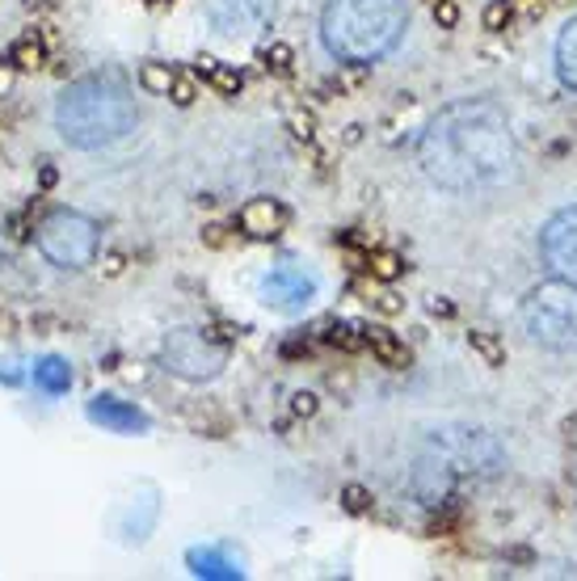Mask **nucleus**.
Here are the masks:
<instances>
[{"instance_id": "obj_22", "label": "nucleus", "mask_w": 577, "mask_h": 581, "mask_svg": "<svg viewBox=\"0 0 577 581\" xmlns=\"http://www.w3.org/2000/svg\"><path fill=\"white\" fill-rule=\"evenodd\" d=\"M325 342L346 350V354H354V350H363V329H354V325H329Z\"/></svg>"}, {"instance_id": "obj_25", "label": "nucleus", "mask_w": 577, "mask_h": 581, "mask_svg": "<svg viewBox=\"0 0 577 581\" xmlns=\"http://www.w3.org/2000/svg\"><path fill=\"white\" fill-rule=\"evenodd\" d=\"M170 98L177 105H190L195 98H199V85H195V76H173V89Z\"/></svg>"}, {"instance_id": "obj_15", "label": "nucleus", "mask_w": 577, "mask_h": 581, "mask_svg": "<svg viewBox=\"0 0 577 581\" xmlns=\"http://www.w3.org/2000/svg\"><path fill=\"white\" fill-rule=\"evenodd\" d=\"M199 76H203V80L211 85V89H215V93H219V98H237L240 85H244L237 68H228V64H219V60H206V55L199 60Z\"/></svg>"}, {"instance_id": "obj_30", "label": "nucleus", "mask_w": 577, "mask_h": 581, "mask_svg": "<svg viewBox=\"0 0 577 581\" xmlns=\"http://www.w3.org/2000/svg\"><path fill=\"white\" fill-rule=\"evenodd\" d=\"M102 270L110 274V278H118V274L127 270V257H123V253H102Z\"/></svg>"}, {"instance_id": "obj_20", "label": "nucleus", "mask_w": 577, "mask_h": 581, "mask_svg": "<svg viewBox=\"0 0 577 581\" xmlns=\"http://www.w3.org/2000/svg\"><path fill=\"white\" fill-rule=\"evenodd\" d=\"M173 76H177V72H173L170 64H143V68H139V85H143L148 93H161V98H170Z\"/></svg>"}, {"instance_id": "obj_17", "label": "nucleus", "mask_w": 577, "mask_h": 581, "mask_svg": "<svg viewBox=\"0 0 577 581\" xmlns=\"http://www.w3.org/2000/svg\"><path fill=\"white\" fill-rule=\"evenodd\" d=\"M556 72H561V80L577 93V17L556 38Z\"/></svg>"}, {"instance_id": "obj_21", "label": "nucleus", "mask_w": 577, "mask_h": 581, "mask_svg": "<svg viewBox=\"0 0 577 581\" xmlns=\"http://www.w3.org/2000/svg\"><path fill=\"white\" fill-rule=\"evenodd\" d=\"M468 345H473V350L480 354V358H485V363H489V367H502V363H506V350H502V342H498L493 333H485V329H473V333H468Z\"/></svg>"}, {"instance_id": "obj_4", "label": "nucleus", "mask_w": 577, "mask_h": 581, "mask_svg": "<svg viewBox=\"0 0 577 581\" xmlns=\"http://www.w3.org/2000/svg\"><path fill=\"white\" fill-rule=\"evenodd\" d=\"M523 329L531 342L556 354H577V287L574 282H543L523 304Z\"/></svg>"}, {"instance_id": "obj_32", "label": "nucleus", "mask_w": 577, "mask_h": 581, "mask_svg": "<svg viewBox=\"0 0 577 581\" xmlns=\"http://www.w3.org/2000/svg\"><path fill=\"white\" fill-rule=\"evenodd\" d=\"M203 240L211 244V249H219V244H224V228H219V224H211V228L203 232Z\"/></svg>"}, {"instance_id": "obj_19", "label": "nucleus", "mask_w": 577, "mask_h": 581, "mask_svg": "<svg viewBox=\"0 0 577 581\" xmlns=\"http://www.w3.org/2000/svg\"><path fill=\"white\" fill-rule=\"evenodd\" d=\"M13 64L22 72L47 68V47H42V38H22V42L13 47Z\"/></svg>"}, {"instance_id": "obj_2", "label": "nucleus", "mask_w": 577, "mask_h": 581, "mask_svg": "<svg viewBox=\"0 0 577 581\" xmlns=\"http://www.w3.org/2000/svg\"><path fill=\"white\" fill-rule=\"evenodd\" d=\"M136 102L114 76L72 80L55 102V131L80 152H98V148L127 139L136 131Z\"/></svg>"}, {"instance_id": "obj_31", "label": "nucleus", "mask_w": 577, "mask_h": 581, "mask_svg": "<svg viewBox=\"0 0 577 581\" xmlns=\"http://www.w3.org/2000/svg\"><path fill=\"white\" fill-rule=\"evenodd\" d=\"M291 127H296V136L300 139H308L312 136V114H296V118H291Z\"/></svg>"}, {"instance_id": "obj_3", "label": "nucleus", "mask_w": 577, "mask_h": 581, "mask_svg": "<svg viewBox=\"0 0 577 581\" xmlns=\"http://www.w3.org/2000/svg\"><path fill=\"white\" fill-rule=\"evenodd\" d=\"M405 26V0H329L321 13V38L341 64H372L388 55Z\"/></svg>"}, {"instance_id": "obj_29", "label": "nucleus", "mask_w": 577, "mask_h": 581, "mask_svg": "<svg viewBox=\"0 0 577 581\" xmlns=\"http://www.w3.org/2000/svg\"><path fill=\"white\" fill-rule=\"evenodd\" d=\"M375 308L384 312V316H392V312H401V300L392 295V291H375V300H372Z\"/></svg>"}, {"instance_id": "obj_12", "label": "nucleus", "mask_w": 577, "mask_h": 581, "mask_svg": "<svg viewBox=\"0 0 577 581\" xmlns=\"http://www.w3.org/2000/svg\"><path fill=\"white\" fill-rule=\"evenodd\" d=\"M89 421L110 430V434H143L148 430V417L136 405L118 401V396H93L89 401Z\"/></svg>"}, {"instance_id": "obj_14", "label": "nucleus", "mask_w": 577, "mask_h": 581, "mask_svg": "<svg viewBox=\"0 0 577 581\" xmlns=\"http://www.w3.org/2000/svg\"><path fill=\"white\" fill-rule=\"evenodd\" d=\"M363 345H372V354L384 367H405L409 363V345L392 329H384V325H367L363 329Z\"/></svg>"}, {"instance_id": "obj_23", "label": "nucleus", "mask_w": 577, "mask_h": 581, "mask_svg": "<svg viewBox=\"0 0 577 581\" xmlns=\"http://www.w3.org/2000/svg\"><path fill=\"white\" fill-rule=\"evenodd\" d=\"M341 502H346V510L350 514H363L367 506H372V493H367L363 484H346V489H341Z\"/></svg>"}, {"instance_id": "obj_5", "label": "nucleus", "mask_w": 577, "mask_h": 581, "mask_svg": "<svg viewBox=\"0 0 577 581\" xmlns=\"http://www.w3.org/2000/svg\"><path fill=\"white\" fill-rule=\"evenodd\" d=\"M38 253L60 270H85L98 262V224L80 211H51L38 224Z\"/></svg>"}, {"instance_id": "obj_6", "label": "nucleus", "mask_w": 577, "mask_h": 581, "mask_svg": "<svg viewBox=\"0 0 577 581\" xmlns=\"http://www.w3.org/2000/svg\"><path fill=\"white\" fill-rule=\"evenodd\" d=\"M161 363L177 379L203 383V379L219 376V367L228 363V345L215 342L206 329H173L161 342Z\"/></svg>"}, {"instance_id": "obj_18", "label": "nucleus", "mask_w": 577, "mask_h": 581, "mask_svg": "<svg viewBox=\"0 0 577 581\" xmlns=\"http://www.w3.org/2000/svg\"><path fill=\"white\" fill-rule=\"evenodd\" d=\"M367 270H372L375 282H392V278L405 274V262L397 253H388V249H375V253H367Z\"/></svg>"}, {"instance_id": "obj_13", "label": "nucleus", "mask_w": 577, "mask_h": 581, "mask_svg": "<svg viewBox=\"0 0 577 581\" xmlns=\"http://www.w3.org/2000/svg\"><path fill=\"white\" fill-rule=\"evenodd\" d=\"M190 569L199 578H240V556H233L228 547H195L190 552Z\"/></svg>"}, {"instance_id": "obj_1", "label": "nucleus", "mask_w": 577, "mask_h": 581, "mask_svg": "<svg viewBox=\"0 0 577 581\" xmlns=\"http://www.w3.org/2000/svg\"><path fill=\"white\" fill-rule=\"evenodd\" d=\"M417 165L439 190L451 194L506 186L518 165L506 114L480 98L451 102L430 118V127L417 139Z\"/></svg>"}, {"instance_id": "obj_16", "label": "nucleus", "mask_w": 577, "mask_h": 581, "mask_svg": "<svg viewBox=\"0 0 577 581\" xmlns=\"http://www.w3.org/2000/svg\"><path fill=\"white\" fill-rule=\"evenodd\" d=\"M35 388L38 392H47V396H60V392H68L72 388V371L64 358H42L35 367Z\"/></svg>"}, {"instance_id": "obj_27", "label": "nucleus", "mask_w": 577, "mask_h": 581, "mask_svg": "<svg viewBox=\"0 0 577 581\" xmlns=\"http://www.w3.org/2000/svg\"><path fill=\"white\" fill-rule=\"evenodd\" d=\"M435 22H439L442 30H451V26L460 22V9H455V0H435Z\"/></svg>"}, {"instance_id": "obj_7", "label": "nucleus", "mask_w": 577, "mask_h": 581, "mask_svg": "<svg viewBox=\"0 0 577 581\" xmlns=\"http://www.w3.org/2000/svg\"><path fill=\"white\" fill-rule=\"evenodd\" d=\"M274 4L278 0H203V13L215 35L249 42V38H258L271 26Z\"/></svg>"}, {"instance_id": "obj_11", "label": "nucleus", "mask_w": 577, "mask_h": 581, "mask_svg": "<svg viewBox=\"0 0 577 581\" xmlns=\"http://www.w3.org/2000/svg\"><path fill=\"white\" fill-rule=\"evenodd\" d=\"M287 206L278 203V199H249V203L240 206L237 211V228L244 232V237H253V240H274V237H283L287 232Z\"/></svg>"}, {"instance_id": "obj_28", "label": "nucleus", "mask_w": 577, "mask_h": 581, "mask_svg": "<svg viewBox=\"0 0 577 581\" xmlns=\"http://www.w3.org/2000/svg\"><path fill=\"white\" fill-rule=\"evenodd\" d=\"M291 413H296V417H312V413H316V392H296V396H291Z\"/></svg>"}, {"instance_id": "obj_26", "label": "nucleus", "mask_w": 577, "mask_h": 581, "mask_svg": "<svg viewBox=\"0 0 577 581\" xmlns=\"http://www.w3.org/2000/svg\"><path fill=\"white\" fill-rule=\"evenodd\" d=\"M291 47L287 42H271V51H266V68H274V72H291Z\"/></svg>"}, {"instance_id": "obj_24", "label": "nucleus", "mask_w": 577, "mask_h": 581, "mask_svg": "<svg viewBox=\"0 0 577 581\" xmlns=\"http://www.w3.org/2000/svg\"><path fill=\"white\" fill-rule=\"evenodd\" d=\"M510 17H514V4H510V0H493V4L485 9V26H489V30H502Z\"/></svg>"}, {"instance_id": "obj_9", "label": "nucleus", "mask_w": 577, "mask_h": 581, "mask_svg": "<svg viewBox=\"0 0 577 581\" xmlns=\"http://www.w3.org/2000/svg\"><path fill=\"white\" fill-rule=\"evenodd\" d=\"M430 451L439 455L451 472H493L498 459H502V455H498V443H493L489 434H480V430H464V434L435 439Z\"/></svg>"}, {"instance_id": "obj_8", "label": "nucleus", "mask_w": 577, "mask_h": 581, "mask_svg": "<svg viewBox=\"0 0 577 581\" xmlns=\"http://www.w3.org/2000/svg\"><path fill=\"white\" fill-rule=\"evenodd\" d=\"M540 253L543 266L552 270V278L574 282L577 287V206L556 211L540 232Z\"/></svg>"}, {"instance_id": "obj_10", "label": "nucleus", "mask_w": 577, "mask_h": 581, "mask_svg": "<svg viewBox=\"0 0 577 581\" xmlns=\"http://www.w3.org/2000/svg\"><path fill=\"white\" fill-rule=\"evenodd\" d=\"M312 300H316V278H312L304 266L283 262V266L266 274V282H262V304L274 312H304Z\"/></svg>"}]
</instances>
